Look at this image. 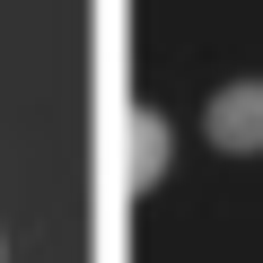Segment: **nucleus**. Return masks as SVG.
Wrapping results in <instances>:
<instances>
[{"label":"nucleus","mask_w":263,"mask_h":263,"mask_svg":"<svg viewBox=\"0 0 263 263\" xmlns=\"http://www.w3.org/2000/svg\"><path fill=\"white\" fill-rule=\"evenodd\" d=\"M211 149H228V158H263V79H228L219 97H211Z\"/></svg>","instance_id":"f257e3e1"},{"label":"nucleus","mask_w":263,"mask_h":263,"mask_svg":"<svg viewBox=\"0 0 263 263\" xmlns=\"http://www.w3.org/2000/svg\"><path fill=\"white\" fill-rule=\"evenodd\" d=\"M167 149H176V132H167V114H149V105H132V114H123V184H132V193H149V184L167 176Z\"/></svg>","instance_id":"f03ea898"}]
</instances>
